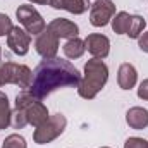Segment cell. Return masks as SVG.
Segmentation results:
<instances>
[{"instance_id": "obj_1", "label": "cell", "mask_w": 148, "mask_h": 148, "mask_svg": "<svg viewBox=\"0 0 148 148\" xmlns=\"http://www.w3.org/2000/svg\"><path fill=\"white\" fill-rule=\"evenodd\" d=\"M79 81L81 73L69 60L59 57L43 59L33 71V81L28 90L40 100H43L60 88H77Z\"/></svg>"}, {"instance_id": "obj_2", "label": "cell", "mask_w": 148, "mask_h": 148, "mask_svg": "<svg viewBox=\"0 0 148 148\" xmlns=\"http://www.w3.org/2000/svg\"><path fill=\"white\" fill-rule=\"evenodd\" d=\"M109 81V67L102 59H90L84 64L81 81L77 84V95L84 100L95 98Z\"/></svg>"}, {"instance_id": "obj_3", "label": "cell", "mask_w": 148, "mask_h": 148, "mask_svg": "<svg viewBox=\"0 0 148 148\" xmlns=\"http://www.w3.org/2000/svg\"><path fill=\"white\" fill-rule=\"evenodd\" d=\"M16 109H24V110H26L28 122H29V126H33V127L41 126V124L50 117L47 105H45L38 97H35L29 90H23V91L16 97Z\"/></svg>"}, {"instance_id": "obj_4", "label": "cell", "mask_w": 148, "mask_h": 148, "mask_svg": "<svg viewBox=\"0 0 148 148\" xmlns=\"http://www.w3.org/2000/svg\"><path fill=\"white\" fill-rule=\"evenodd\" d=\"M67 127V119L64 114H53L50 115L41 126L35 127L33 141L36 145H47L53 140H57Z\"/></svg>"}, {"instance_id": "obj_5", "label": "cell", "mask_w": 148, "mask_h": 148, "mask_svg": "<svg viewBox=\"0 0 148 148\" xmlns=\"http://www.w3.org/2000/svg\"><path fill=\"white\" fill-rule=\"evenodd\" d=\"M0 74L3 84H16L21 90H28L33 81V71L24 64L0 62Z\"/></svg>"}, {"instance_id": "obj_6", "label": "cell", "mask_w": 148, "mask_h": 148, "mask_svg": "<svg viewBox=\"0 0 148 148\" xmlns=\"http://www.w3.org/2000/svg\"><path fill=\"white\" fill-rule=\"evenodd\" d=\"M16 17H17V21L23 24V28L29 35H40L47 28L45 19L41 17V14L38 12L33 5H29V3L19 5L17 10H16Z\"/></svg>"}, {"instance_id": "obj_7", "label": "cell", "mask_w": 148, "mask_h": 148, "mask_svg": "<svg viewBox=\"0 0 148 148\" xmlns=\"http://www.w3.org/2000/svg\"><path fill=\"white\" fill-rule=\"evenodd\" d=\"M115 16V3L112 0H95L90 7V23L95 28H103Z\"/></svg>"}, {"instance_id": "obj_8", "label": "cell", "mask_w": 148, "mask_h": 148, "mask_svg": "<svg viewBox=\"0 0 148 148\" xmlns=\"http://www.w3.org/2000/svg\"><path fill=\"white\" fill-rule=\"evenodd\" d=\"M59 41H60V38L55 33H52L48 28H45L40 35H36L35 50L43 59H53V57H57V52H59Z\"/></svg>"}, {"instance_id": "obj_9", "label": "cell", "mask_w": 148, "mask_h": 148, "mask_svg": "<svg viewBox=\"0 0 148 148\" xmlns=\"http://www.w3.org/2000/svg\"><path fill=\"white\" fill-rule=\"evenodd\" d=\"M7 47L19 57L26 55L31 47V35L19 26H14L12 31L7 35Z\"/></svg>"}, {"instance_id": "obj_10", "label": "cell", "mask_w": 148, "mask_h": 148, "mask_svg": "<svg viewBox=\"0 0 148 148\" xmlns=\"http://www.w3.org/2000/svg\"><path fill=\"white\" fill-rule=\"evenodd\" d=\"M84 47L88 50V53L93 59H105L110 53V40L105 35L100 33H91L84 38Z\"/></svg>"}, {"instance_id": "obj_11", "label": "cell", "mask_w": 148, "mask_h": 148, "mask_svg": "<svg viewBox=\"0 0 148 148\" xmlns=\"http://www.w3.org/2000/svg\"><path fill=\"white\" fill-rule=\"evenodd\" d=\"M47 28H48L52 33H55L59 38H64V40H71V38H76L79 35V26H77L74 21L64 19V17L53 19L52 23L47 24Z\"/></svg>"}, {"instance_id": "obj_12", "label": "cell", "mask_w": 148, "mask_h": 148, "mask_svg": "<svg viewBox=\"0 0 148 148\" xmlns=\"http://www.w3.org/2000/svg\"><path fill=\"white\" fill-rule=\"evenodd\" d=\"M138 83V71L133 64L129 62H124L119 66V71H117V84L121 90H131L134 88Z\"/></svg>"}, {"instance_id": "obj_13", "label": "cell", "mask_w": 148, "mask_h": 148, "mask_svg": "<svg viewBox=\"0 0 148 148\" xmlns=\"http://www.w3.org/2000/svg\"><path fill=\"white\" fill-rule=\"evenodd\" d=\"M48 5L53 7V9H57V10L64 9V10L71 12L74 16L84 14L91 7L90 0H48Z\"/></svg>"}, {"instance_id": "obj_14", "label": "cell", "mask_w": 148, "mask_h": 148, "mask_svg": "<svg viewBox=\"0 0 148 148\" xmlns=\"http://www.w3.org/2000/svg\"><path fill=\"white\" fill-rule=\"evenodd\" d=\"M126 122L131 129L141 131L148 127V110L143 107H131L126 114Z\"/></svg>"}, {"instance_id": "obj_15", "label": "cell", "mask_w": 148, "mask_h": 148, "mask_svg": "<svg viewBox=\"0 0 148 148\" xmlns=\"http://www.w3.org/2000/svg\"><path fill=\"white\" fill-rule=\"evenodd\" d=\"M62 50H64V55L67 57V59H79V57H83V53L86 52V47H84V40H81V38H71V40H67L66 43H64V47H62Z\"/></svg>"}, {"instance_id": "obj_16", "label": "cell", "mask_w": 148, "mask_h": 148, "mask_svg": "<svg viewBox=\"0 0 148 148\" xmlns=\"http://www.w3.org/2000/svg\"><path fill=\"white\" fill-rule=\"evenodd\" d=\"M129 21H131V14H129V12H126V10L115 12V16L112 17V21H110L114 33H117V35H126V33H127V28H129Z\"/></svg>"}, {"instance_id": "obj_17", "label": "cell", "mask_w": 148, "mask_h": 148, "mask_svg": "<svg viewBox=\"0 0 148 148\" xmlns=\"http://www.w3.org/2000/svg\"><path fill=\"white\" fill-rule=\"evenodd\" d=\"M145 26H147L145 17H141V16H138V14H133L126 35H127L129 38H133V40H138V38L141 36V33L145 31Z\"/></svg>"}, {"instance_id": "obj_18", "label": "cell", "mask_w": 148, "mask_h": 148, "mask_svg": "<svg viewBox=\"0 0 148 148\" xmlns=\"http://www.w3.org/2000/svg\"><path fill=\"white\" fill-rule=\"evenodd\" d=\"M10 119H12V110L9 98L5 93L0 91V129H7L10 126Z\"/></svg>"}, {"instance_id": "obj_19", "label": "cell", "mask_w": 148, "mask_h": 148, "mask_svg": "<svg viewBox=\"0 0 148 148\" xmlns=\"http://www.w3.org/2000/svg\"><path fill=\"white\" fill-rule=\"evenodd\" d=\"M29 122H28V115L24 109H14L12 110V119H10V126L14 129H23L26 127Z\"/></svg>"}, {"instance_id": "obj_20", "label": "cell", "mask_w": 148, "mask_h": 148, "mask_svg": "<svg viewBox=\"0 0 148 148\" xmlns=\"http://www.w3.org/2000/svg\"><path fill=\"white\" fill-rule=\"evenodd\" d=\"M2 148H28V143H26V140L21 134H16L14 133V134H9L3 140Z\"/></svg>"}, {"instance_id": "obj_21", "label": "cell", "mask_w": 148, "mask_h": 148, "mask_svg": "<svg viewBox=\"0 0 148 148\" xmlns=\"http://www.w3.org/2000/svg\"><path fill=\"white\" fill-rule=\"evenodd\" d=\"M14 24H12V19L7 16V14H0V38L7 36L10 31H12Z\"/></svg>"}, {"instance_id": "obj_22", "label": "cell", "mask_w": 148, "mask_h": 148, "mask_svg": "<svg viewBox=\"0 0 148 148\" xmlns=\"http://www.w3.org/2000/svg\"><path fill=\"white\" fill-rule=\"evenodd\" d=\"M124 148H148V141L140 138V136H131L126 140Z\"/></svg>"}, {"instance_id": "obj_23", "label": "cell", "mask_w": 148, "mask_h": 148, "mask_svg": "<svg viewBox=\"0 0 148 148\" xmlns=\"http://www.w3.org/2000/svg\"><path fill=\"white\" fill-rule=\"evenodd\" d=\"M138 98L148 102V79H143L138 86Z\"/></svg>"}, {"instance_id": "obj_24", "label": "cell", "mask_w": 148, "mask_h": 148, "mask_svg": "<svg viewBox=\"0 0 148 148\" xmlns=\"http://www.w3.org/2000/svg\"><path fill=\"white\" fill-rule=\"evenodd\" d=\"M138 47H140L141 52L148 53V31H143L141 36L138 38Z\"/></svg>"}, {"instance_id": "obj_25", "label": "cell", "mask_w": 148, "mask_h": 148, "mask_svg": "<svg viewBox=\"0 0 148 148\" xmlns=\"http://www.w3.org/2000/svg\"><path fill=\"white\" fill-rule=\"evenodd\" d=\"M31 3H36V5H48V0H29Z\"/></svg>"}, {"instance_id": "obj_26", "label": "cell", "mask_w": 148, "mask_h": 148, "mask_svg": "<svg viewBox=\"0 0 148 148\" xmlns=\"http://www.w3.org/2000/svg\"><path fill=\"white\" fill-rule=\"evenodd\" d=\"M2 84H3V81H2V74H0V86H2Z\"/></svg>"}, {"instance_id": "obj_27", "label": "cell", "mask_w": 148, "mask_h": 148, "mask_svg": "<svg viewBox=\"0 0 148 148\" xmlns=\"http://www.w3.org/2000/svg\"><path fill=\"white\" fill-rule=\"evenodd\" d=\"M0 62H2V47H0Z\"/></svg>"}, {"instance_id": "obj_28", "label": "cell", "mask_w": 148, "mask_h": 148, "mask_svg": "<svg viewBox=\"0 0 148 148\" xmlns=\"http://www.w3.org/2000/svg\"><path fill=\"white\" fill-rule=\"evenodd\" d=\"M100 148H110V147H100Z\"/></svg>"}]
</instances>
